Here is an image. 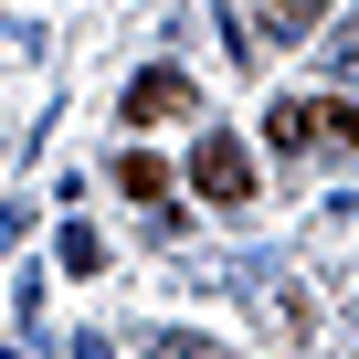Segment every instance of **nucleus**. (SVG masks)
I'll use <instances>...</instances> for the list:
<instances>
[{"label":"nucleus","instance_id":"1","mask_svg":"<svg viewBox=\"0 0 359 359\" xmlns=\"http://www.w3.org/2000/svg\"><path fill=\"white\" fill-rule=\"evenodd\" d=\"M264 137H275V148H317V137L348 148V137H359V106H338V95H285V106L264 116Z\"/></svg>","mask_w":359,"mask_h":359},{"label":"nucleus","instance_id":"2","mask_svg":"<svg viewBox=\"0 0 359 359\" xmlns=\"http://www.w3.org/2000/svg\"><path fill=\"white\" fill-rule=\"evenodd\" d=\"M191 191H201V201H254V148H243L233 127H212V137L191 148Z\"/></svg>","mask_w":359,"mask_h":359},{"label":"nucleus","instance_id":"3","mask_svg":"<svg viewBox=\"0 0 359 359\" xmlns=\"http://www.w3.org/2000/svg\"><path fill=\"white\" fill-rule=\"evenodd\" d=\"M116 116H127V127H169V116H191V74H180V64H148V74L127 85Z\"/></svg>","mask_w":359,"mask_h":359},{"label":"nucleus","instance_id":"4","mask_svg":"<svg viewBox=\"0 0 359 359\" xmlns=\"http://www.w3.org/2000/svg\"><path fill=\"white\" fill-rule=\"evenodd\" d=\"M327 11H306V0H285V11H233V53L254 64V53H275V43H306Z\"/></svg>","mask_w":359,"mask_h":359},{"label":"nucleus","instance_id":"5","mask_svg":"<svg viewBox=\"0 0 359 359\" xmlns=\"http://www.w3.org/2000/svg\"><path fill=\"white\" fill-rule=\"evenodd\" d=\"M116 191H127V201H169V169H158V158H116Z\"/></svg>","mask_w":359,"mask_h":359},{"label":"nucleus","instance_id":"6","mask_svg":"<svg viewBox=\"0 0 359 359\" xmlns=\"http://www.w3.org/2000/svg\"><path fill=\"white\" fill-rule=\"evenodd\" d=\"M148 359H222V348H212V338H191V327H158V348H148Z\"/></svg>","mask_w":359,"mask_h":359},{"label":"nucleus","instance_id":"7","mask_svg":"<svg viewBox=\"0 0 359 359\" xmlns=\"http://www.w3.org/2000/svg\"><path fill=\"white\" fill-rule=\"evenodd\" d=\"M95 264H106V243H95V233L74 222V233H64V275H95Z\"/></svg>","mask_w":359,"mask_h":359},{"label":"nucleus","instance_id":"8","mask_svg":"<svg viewBox=\"0 0 359 359\" xmlns=\"http://www.w3.org/2000/svg\"><path fill=\"white\" fill-rule=\"evenodd\" d=\"M327 74H338V85H359V32H338V43H327Z\"/></svg>","mask_w":359,"mask_h":359}]
</instances>
